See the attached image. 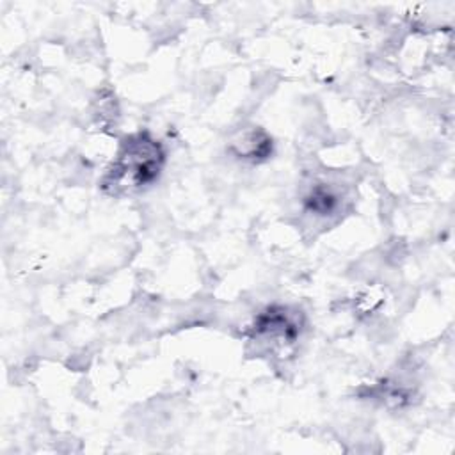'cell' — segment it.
<instances>
[{"mask_svg":"<svg viewBox=\"0 0 455 455\" xmlns=\"http://www.w3.org/2000/svg\"><path fill=\"white\" fill-rule=\"evenodd\" d=\"M228 151L245 162H263L274 151L272 137L259 126L243 128L228 144Z\"/></svg>","mask_w":455,"mask_h":455,"instance_id":"3957f363","label":"cell"},{"mask_svg":"<svg viewBox=\"0 0 455 455\" xmlns=\"http://www.w3.org/2000/svg\"><path fill=\"white\" fill-rule=\"evenodd\" d=\"M302 320L299 311H291L284 306H270L263 309L251 327V339L279 352L290 348L300 336Z\"/></svg>","mask_w":455,"mask_h":455,"instance_id":"7a4b0ae2","label":"cell"},{"mask_svg":"<svg viewBox=\"0 0 455 455\" xmlns=\"http://www.w3.org/2000/svg\"><path fill=\"white\" fill-rule=\"evenodd\" d=\"M165 164V149L149 132H137L124 137L117 155L107 167L100 187L107 196L139 192L158 180Z\"/></svg>","mask_w":455,"mask_h":455,"instance_id":"6da1fadb","label":"cell"},{"mask_svg":"<svg viewBox=\"0 0 455 455\" xmlns=\"http://www.w3.org/2000/svg\"><path fill=\"white\" fill-rule=\"evenodd\" d=\"M304 210L315 217H334L343 206V196L329 183H316L304 196Z\"/></svg>","mask_w":455,"mask_h":455,"instance_id":"277c9868","label":"cell"}]
</instances>
